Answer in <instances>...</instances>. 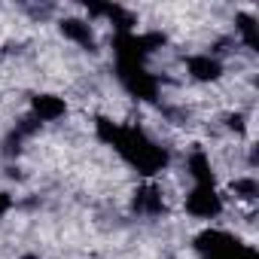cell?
Returning a JSON list of instances; mask_svg holds the SVG:
<instances>
[{"label":"cell","instance_id":"obj_1","mask_svg":"<svg viewBox=\"0 0 259 259\" xmlns=\"http://www.w3.org/2000/svg\"><path fill=\"white\" fill-rule=\"evenodd\" d=\"M98 138L107 147H113L132 168H138L147 177L159 174L168 165V153L159 144H153L141 128L119 125V122H110V119H98Z\"/></svg>","mask_w":259,"mask_h":259},{"label":"cell","instance_id":"obj_2","mask_svg":"<svg viewBox=\"0 0 259 259\" xmlns=\"http://www.w3.org/2000/svg\"><path fill=\"white\" fill-rule=\"evenodd\" d=\"M192 244L201 259H259L253 244H244L226 229H204L201 235H195Z\"/></svg>","mask_w":259,"mask_h":259},{"label":"cell","instance_id":"obj_3","mask_svg":"<svg viewBox=\"0 0 259 259\" xmlns=\"http://www.w3.org/2000/svg\"><path fill=\"white\" fill-rule=\"evenodd\" d=\"M183 204H186V213L195 217V220H217L226 207L217 186H192Z\"/></svg>","mask_w":259,"mask_h":259},{"label":"cell","instance_id":"obj_4","mask_svg":"<svg viewBox=\"0 0 259 259\" xmlns=\"http://www.w3.org/2000/svg\"><path fill=\"white\" fill-rule=\"evenodd\" d=\"M119 79L135 98H144V101H153L159 92V79L144 64H119Z\"/></svg>","mask_w":259,"mask_h":259},{"label":"cell","instance_id":"obj_5","mask_svg":"<svg viewBox=\"0 0 259 259\" xmlns=\"http://www.w3.org/2000/svg\"><path fill=\"white\" fill-rule=\"evenodd\" d=\"M67 113V104H64V98H58V95H49V92H43V95H34L31 98V116L43 125V122H55V119H61Z\"/></svg>","mask_w":259,"mask_h":259},{"label":"cell","instance_id":"obj_6","mask_svg":"<svg viewBox=\"0 0 259 259\" xmlns=\"http://www.w3.org/2000/svg\"><path fill=\"white\" fill-rule=\"evenodd\" d=\"M135 213L141 217H162L165 213V198H162V189L156 183H147L135 192V201H132Z\"/></svg>","mask_w":259,"mask_h":259},{"label":"cell","instance_id":"obj_7","mask_svg":"<svg viewBox=\"0 0 259 259\" xmlns=\"http://www.w3.org/2000/svg\"><path fill=\"white\" fill-rule=\"evenodd\" d=\"M186 70H189V76L198 79V82H217V79L223 76V64H220V58H213L210 52L192 55V58L186 61Z\"/></svg>","mask_w":259,"mask_h":259},{"label":"cell","instance_id":"obj_8","mask_svg":"<svg viewBox=\"0 0 259 259\" xmlns=\"http://www.w3.org/2000/svg\"><path fill=\"white\" fill-rule=\"evenodd\" d=\"M58 28L70 43H76L82 49H95V31H92V25L85 19H61Z\"/></svg>","mask_w":259,"mask_h":259},{"label":"cell","instance_id":"obj_9","mask_svg":"<svg viewBox=\"0 0 259 259\" xmlns=\"http://www.w3.org/2000/svg\"><path fill=\"white\" fill-rule=\"evenodd\" d=\"M186 171H189V177H192V183H195V186H217V180H213V168H210L207 153L195 150V153L189 156V162H186Z\"/></svg>","mask_w":259,"mask_h":259},{"label":"cell","instance_id":"obj_10","mask_svg":"<svg viewBox=\"0 0 259 259\" xmlns=\"http://www.w3.org/2000/svg\"><path fill=\"white\" fill-rule=\"evenodd\" d=\"M235 31L241 34L244 46H247L250 52H256V19H253L250 13H241V16H235Z\"/></svg>","mask_w":259,"mask_h":259},{"label":"cell","instance_id":"obj_11","mask_svg":"<svg viewBox=\"0 0 259 259\" xmlns=\"http://www.w3.org/2000/svg\"><path fill=\"white\" fill-rule=\"evenodd\" d=\"M232 192H235L241 201H253V198L259 195V186H256L253 177H238V180L232 183Z\"/></svg>","mask_w":259,"mask_h":259},{"label":"cell","instance_id":"obj_12","mask_svg":"<svg viewBox=\"0 0 259 259\" xmlns=\"http://www.w3.org/2000/svg\"><path fill=\"white\" fill-rule=\"evenodd\" d=\"M10 207H13V195L10 192H0V217H4Z\"/></svg>","mask_w":259,"mask_h":259},{"label":"cell","instance_id":"obj_13","mask_svg":"<svg viewBox=\"0 0 259 259\" xmlns=\"http://www.w3.org/2000/svg\"><path fill=\"white\" fill-rule=\"evenodd\" d=\"M22 259H40V256H34V253H25V256H22Z\"/></svg>","mask_w":259,"mask_h":259}]
</instances>
